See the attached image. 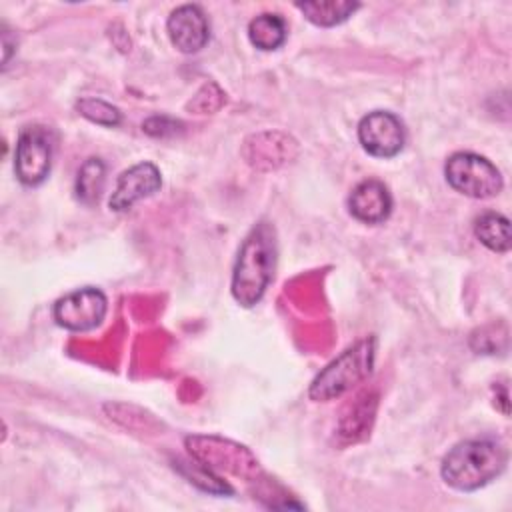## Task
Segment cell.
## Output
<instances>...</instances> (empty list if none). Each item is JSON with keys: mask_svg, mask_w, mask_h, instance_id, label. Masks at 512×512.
Returning a JSON list of instances; mask_svg holds the SVG:
<instances>
[{"mask_svg": "<svg viewBox=\"0 0 512 512\" xmlns=\"http://www.w3.org/2000/svg\"><path fill=\"white\" fill-rule=\"evenodd\" d=\"M106 310L108 300L104 292L94 286H84L58 298L52 314L58 326L72 332H86L104 320Z\"/></svg>", "mask_w": 512, "mask_h": 512, "instance_id": "7", "label": "cell"}, {"mask_svg": "<svg viewBox=\"0 0 512 512\" xmlns=\"http://www.w3.org/2000/svg\"><path fill=\"white\" fill-rule=\"evenodd\" d=\"M348 210L364 224H380L392 212V196L380 180L368 178L356 184L350 192Z\"/></svg>", "mask_w": 512, "mask_h": 512, "instance_id": "11", "label": "cell"}, {"mask_svg": "<svg viewBox=\"0 0 512 512\" xmlns=\"http://www.w3.org/2000/svg\"><path fill=\"white\" fill-rule=\"evenodd\" d=\"M160 186H162L160 170L152 162H138L118 176L114 192L108 200V206L114 212H126L138 200L158 192Z\"/></svg>", "mask_w": 512, "mask_h": 512, "instance_id": "9", "label": "cell"}, {"mask_svg": "<svg viewBox=\"0 0 512 512\" xmlns=\"http://www.w3.org/2000/svg\"><path fill=\"white\" fill-rule=\"evenodd\" d=\"M358 140L368 154L376 158H392L404 148L406 132L396 114L374 110L360 120Z\"/></svg>", "mask_w": 512, "mask_h": 512, "instance_id": "8", "label": "cell"}, {"mask_svg": "<svg viewBox=\"0 0 512 512\" xmlns=\"http://www.w3.org/2000/svg\"><path fill=\"white\" fill-rule=\"evenodd\" d=\"M286 36H288V26L280 14L264 12V14H258L256 18H252L248 24V38H250L252 46H256L258 50H264V52L280 48L284 44Z\"/></svg>", "mask_w": 512, "mask_h": 512, "instance_id": "12", "label": "cell"}, {"mask_svg": "<svg viewBox=\"0 0 512 512\" xmlns=\"http://www.w3.org/2000/svg\"><path fill=\"white\" fill-rule=\"evenodd\" d=\"M508 462V454L492 438L464 440L452 446L442 458V480L462 492L478 490L496 480Z\"/></svg>", "mask_w": 512, "mask_h": 512, "instance_id": "2", "label": "cell"}, {"mask_svg": "<svg viewBox=\"0 0 512 512\" xmlns=\"http://www.w3.org/2000/svg\"><path fill=\"white\" fill-rule=\"evenodd\" d=\"M474 234L492 252L510 250V220L498 212H484L476 218Z\"/></svg>", "mask_w": 512, "mask_h": 512, "instance_id": "13", "label": "cell"}, {"mask_svg": "<svg viewBox=\"0 0 512 512\" xmlns=\"http://www.w3.org/2000/svg\"><path fill=\"white\" fill-rule=\"evenodd\" d=\"M104 184H106V166L100 158H88L78 174H76V184H74V192H76V198L82 202V204H94L98 202L102 190H104Z\"/></svg>", "mask_w": 512, "mask_h": 512, "instance_id": "15", "label": "cell"}, {"mask_svg": "<svg viewBox=\"0 0 512 512\" xmlns=\"http://www.w3.org/2000/svg\"><path fill=\"white\" fill-rule=\"evenodd\" d=\"M276 232L272 224L258 222L242 240L234 270H232V296L250 308L260 302L276 268Z\"/></svg>", "mask_w": 512, "mask_h": 512, "instance_id": "1", "label": "cell"}, {"mask_svg": "<svg viewBox=\"0 0 512 512\" xmlns=\"http://www.w3.org/2000/svg\"><path fill=\"white\" fill-rule=\"evenodd\" d=\"M76 108L80 110V114L84 118H88L90 122H96V124H102V126H118L122 116H120V110L100 98H82Z\"/></svg>", "mask_w": 512, "mask_h": 512, "instance_id": "16", "label": "cell"}, {"mask_svg": "<svg viewBox=\"0 0 512 512\" xmlns=\"http://www.w3.org/2000/svg\"><path fill=\"white\" fill-rule=\"evenodd\" d=\"M168 38L184 54L202 50L210 40V24L204 10L196 4H184L172 10L166 22Z\"/></svg>", "mask_w": 512, "mask_h": 512, "instance_id": "10", "label": "cell"}, {"mask_svg": "<svg viewBox=\"0 0 512 512\" xmlns=\"http://www.w3.org/2000/svg\"><path fill=\"white\" fill-rule=\"evenodd\" d=\"M296 8L316 26H336L346 22L358 8V2H298Z\"/></svg>", "mask_w": 512, "mask_h": 512, "instance_id": "14", "label": "cell"}, {"mask_svg": "<svg viewBox=\"0 0 512 512\" xmlns=\"http://www.w3.org/2000/svg\"><path fill=\"white\" fill-rule=\"evenodd\" d=\"M376 338L368 336L346 348L326 368H322L310 384L308 396L314 402H328L340 398L356 384L364 382L374 368Z\"/></svg>", "mask_w": 512, "mask_h": 512, "instance_id": "3", "label": "cell"}, {"mask_svg": "<svg viewBox=\"0 0 512 512\" xmlns=\"http://www.w3.org/2000/svg\"><path fill=\"white\" fill-rule=\"evenodd\" d=\"M54 138L44 126H28L20 132L14 152V172L24 186L42 184L52 168Z\"/></svg>", "mask_w": 512, "mask_h": 512, "instance_id": "6", "label": "cell"}, {"mask_svg": "<svg viewBox=\"0 0 512 512\" xmlns=\"http://www.w3.org/2000/svg\"><path fill=\"white\" fill-rule=\"evenodd\" d=\"M186 448L190 450L192 458L204 464L208 470L218 468L244 478H252L260 470L254 454L246 446L232 440L218 436H188Z\"/></svg>", "mask_w": 512, "mask_h": 512, "instance_id": "5", "label": "cell"}, {"mask_svg": "<svg viewBox=\"0 0 512 512\" xmlns=\"http://www.w3.org/2000/svg\"><path fill=\"white\" fill-rule=\"evenodd\" d=\"M444 176L448 184L470 198H492L502 190L500 170L474 152H456L446 160Z\"/></svg>", "mask_w": 512, "mask_h": 512, "instance_id": "4", "label": "cell"}]
</instances>
